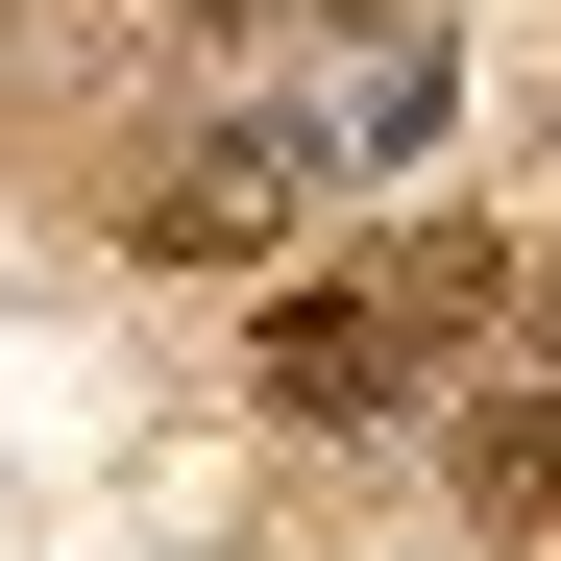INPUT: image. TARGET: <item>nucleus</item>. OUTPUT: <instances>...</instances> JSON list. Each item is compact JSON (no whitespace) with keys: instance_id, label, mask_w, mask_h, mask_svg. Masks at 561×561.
<instances>
[{"instance_id":"20e7f679","label":"nucleus","mask_w":561,"mask_h":561,"mask_svg":"<svg viewBox=\"0 0 561 561\" xmlns=\"http://www.w3.org/2000/svg\"><path fill=\"white\" fill-rule=\"evenodd\" d=\"M366 294H391V342H463V318H513V244H489V220H391Z\"/></svg>"},{"instance_id":"39448f33","label":"nucleus","mask_w":561,"mask_h":561,"mask_svg":"<svg viewBox=\"0 0 561 561\" xmlns=\"http://www.w3.org/2000/svg\"><path fill=\"white\" fill-rule=\"evenodd\" d=\"M513 318H537V391H561V268H537V294H513Z\"/></svg>"},{"instance_id":"7ed1b4c3","label":"nucleus","mask_w":561,"mask_h":561,"mask_svg":"<svg viewBox=\"0 0 561 561\" xmlns=\"http://www.w3.org/2000/svg\"><path fill=\"white\" fill-rule=\"evenodd\" d=\"M439 489H463V537H561V391H463Z\"/></svg>"},{"instance_id":"f03ea898","label":"nucleus","mask_w":561,"mask_h":561,"mask_svg":"<svg viewBox=\"0 0 561 561\" xmlns=\"http://www.w3.org/2000/svg\"><path fill=\"white\" fill-rule=\"evenodd\" d=\"M268 196H294V123H220V147H171L147 196H123V244H147V268H244Z\"/></svg>"},{"instance_id":"f257e3e1","label":"nucleus","mask_w":561,"mask_h":561,"mask_svg":"<svg viewBox=\"0 0 561 561\" xmlns=\"http://www.w3.org/2000/svg\"><path fill=\"white\" fill-rule=\"evenodd\" d=\"M244 391L294 415V439H366V415L415 391V342H391V294H294V318H268V366H244Z\"/></svg>"}]
</instances>
